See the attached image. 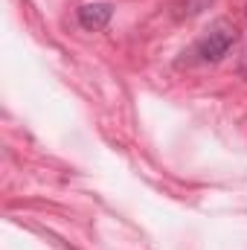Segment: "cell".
Returning <instances> with one entry per match:
<instances>
[{"label": "cell", "instance_id": "obj_3", "mask_svg": "<svg viewBox=\"0 0 247 250\" xmlns=\"http://www.w3.org/2000/svg\"><path fill=\"white\" fill-rule=\"evenodd\" d=\"M209 3H212V0H181V3L175 6V18H178V21H184V18H195V15H201Z\"/></svg>", "mask_w": 247, "mask_h": 250}, {"label": "cell", "instance_id": "obj_2", "mask_svg": "<svg viewBox=\"0 0 247 250\" xmlns=\"http://www.w3.org/2000/svg\"><path fill=\"white\" fill-rule=\"evenodd\" d=\"M76 18H79V26H82V29L96 32V29H105V26L111 23L114 6H111V3H84V6H79Z\"/></svg>", "mask_w": 247, "mask_h": 250}, {"label": "cell", "instance_id": "obj_1", "mask_svg": "<svg viewBox=\"0 0 247 250\" xmlns=\"http://www.w3.org/2000/svg\"><path fill=\"white\" fill-rule=\"evenodd\" d=\"M236 41H239V29L230 21H215L212 29L195 44L192 56H195V62H201V64H215L233 50Z\"/></svg>", "mask_w": 247, "mask_h": 250}]
</instances>
